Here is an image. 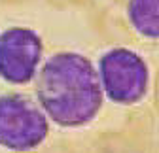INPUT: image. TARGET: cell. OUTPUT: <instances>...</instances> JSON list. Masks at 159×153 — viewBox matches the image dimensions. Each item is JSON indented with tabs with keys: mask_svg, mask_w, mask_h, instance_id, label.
<instances>
[{
	"mask_svg": "<svg viewBox=\"0 0 159 153\" xmlns=\"http://www.w3.org/2000/svg\"><path fill=\"white\" fill-rule=\"evenodd\" d=\"M104 100L116 106H136L150 93L152 70L144 57L123 46L101 53L95 63Z\"/></svg>",
	"mask_w": 159,
	"mask_h": 153,
	"instance_id": "7a4b0ae2",
	"label": "cell"
},
{
	"mask_svg": "<svg viewBox=\"0 0 159 153\" xmlns=\"http://www.w3.org/2000/svg\"><path fill=\"white\" fill-rule=\"evenodd\" d=\"M34 98L48 119L61 129L93 123L104 106L95 63L78 51L46 57L34 78Z\"/></svg>",
	"mask_w": 159,
	"mask_h": 153,
	"instance_id": "6da1fadb",
	"label": "cell"
},
{
	"mask_svg": "<svg viewBox=\"0 0 159 153\" xmlns=\"http://www.w3.org/2000/svg\"><path fill=\"white\" fill-rule=\"evenodd\" d=\"M51 130V121L34 97L21 91L0 94V147L15 153L34 151Z\"/></svg>",
	"mask_w": 159,
	"mask_h": 153,
	"instance_id": "3957f363",
	"label": "cell"
},
{
	"mask_svg": "<svg viewBox=\"0 0 159 153\" xmlns=\"http://www.w3.org/2000/svg\"><path fill=\"white\" fill-rule=\"evenodd\" d=\"M125 15L140 38L150 42L159 38V0H127Z\"/></svg>",
	"mask_w": 159,
	"mask_h": 153,
	"instance_id": "5b68a950",
	"label": "cell"
},
{
	"mask_svg": "<svg viewBox=\"0 0 159 153\" xmlns=\"http://www.w3.org/2000/svg\"><path fill=\"white\" fill-rule=\"evenodd\" d=\"M44 59V40L34 28L13 25L0 30V80L6 85H30Z\"/></svg>",
	"mask_w": 159,
	"mask_h": 153,
	"instance_id": "277c9868",
	"label": "cell"
}]
</instances>
